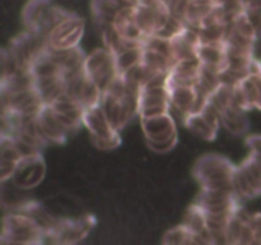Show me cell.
<instances>
[{
	"mask_svg": "<svg viewBox=\"0 0 261 245\" xmlns=\"http://www.w3.org/2000/svg\"><path fill=\"white\" fill-rule=\"evenodd\" d=\"M23 157L22 152L18 148L14 138L2 135L0 143V180L4 181L12 179L18 162Z\"/></svg>",
	"mask_w": 261,
	"mask_h": 245,
	"instance_id": "19",
	"label": "cell"
},
{
	"mask_svg": "<svg viewBox=\"0 0 261 245\" xmlns=\"http://www.w3.org/2000/svg\"><path fill=\"white\" fill-rule=\"evenodd\" d=\"M233 193L241 202L261 195V160L256 156L249 153L240 165H236Z\"/></svg>",
	"mask_w": 261,
	"mask_h": 245,
	"instance_id": "9",
	"label": "cell"
},
{
	"mask_svg": "<svg viewBox=\"0 0 261 245\" xmlns=\"http://www.w3.org/2000/svg\"><path fill=\"white\" fill-rule=\"evenodd\" d=\"M142 2H143V0H142Z\"/></svg>",
	"mask_w": 261,
	"mask_h": 245,
	"instance_id": "29",
	"label": "cell"
},
{
	"mask_svg": "<svg viewBox=\"0 0 261 245\" xmlns=\"http://www.w3.org/2000/svg\"><path fill=\"white\" fill-rule=\"evenodd\" d=\"M236 165L218 153H206L195 162L193 176L201 189L233 190Z\"/></svg>",
	"mask_w": 261,
	"mask_h": 245,
	"instance_id": "1",
	"label": "cell"
},
{
	"mask_svg": "<svg viewBox=\"0 0 261 245\" xmlns=\"http://www.w3.org/2000/svg\"><path fill=\"white\" fill-rule=\"evenodd\" d=\"M46 165L41 152H33L20 158L10 180L20 189H31L43 180Z\"/></svg>",
	"mask_w": 261,
	"mask_h": 245,
	"instance_id": "12",
	"label": "cell"
},
{
	"mask_svg": "<svg viewBox=\"0 0 261 245\" xmlns=\"http://www.w3.org/2000/svg\"><path fill=\"white\" fill-rule=\"evenodd\" d=\"M168 91H170V111L175 112L181 120L185 119L186 115L190 112L200 111L206 101L199 97L196 87L173 86L168 87Z\"/></svg>",
	"mask_w": 261,
	"mask_h": 245,
	"instance_id": "15",
	"label": "cell"
},
{
	"mask_svg": "<svg viewBox=\"0 0 261 245\" xmlns=\"http://www.w3.org/2000/svg\"><path fill=\"white\" fill-rule=\"evenodd\" d=\"M162 242L165 245H193L204 244L203 240L194 234L185 225H178L168 230L162 237Z\"/></svg>",
	"mask_w": 261,
	"mask_h": 245,
	"instance_id": "26",
	"label": "cell"
},
{
	"mask_svg": "<svg viewBox=\"0 0 261 245\" xmlns=\"http://www.w3.org/2000/svg\"><path fill=\"white\" fill-rule=\"evenodd\" d=\"M198 59L206 68L223 71L227 64L226 41L217 43H201L198 47Z\"/></svg>",
	"mask_w": 261,
	"mask_h": 245,
	"instance_id": "20",
	"label": "cell"
},
{
	"mask_svg": "<svg viewBox=\"0 0 261 245\" xmlns=\"http://www.w3.org/2000/svg\"><path fill=\"white\" fill-rule=\"evenodd\" d=\"M84 73L101 88L102 92L107 91L115 79L120 76L116 64V55L114 51L103 47L96 48L84 60Z\"/></svg>",
	"mask_w": 261,
	"mask_h": 245,
	"instance_id": "6",
	"label": "cell"
},
{
	"mask_svg": "<svg viewBox=\"0 0 261 245\" xmlns=\"http://www.w3.org/2000/svg\"><path fill=\"white\" fill-rule=\"evenodd\" d=\"M184 125L190 130L193 134L198 135L201 139L205 140H214L217 138L218 129L211 124L205 117L203 116L200 111L190 112L186 115L185 119L182 120Z\"/></svg>",
	"mask_w": 261,
	"mask_h": 245,
	"instance_id": "25",
	"label": "cell"
},
{
	"mask_svg": "<svg viewBox=\"0 0 261 245\" xmlns=\"http://www.w3.org/2000/svg\"><path fill=\"white\" fill-rule=\"evenodd\" d=\"M46 232L30 214L18 209L9 212L3 218L0 242L15 245L45 244Z\"/></svg>",
	"mask_w": 261,
	"mask_h": 245,
	"instance_id": "2",
	"label": "cell"
},
{
	"mask_svg": "<svg viewBox=\"0 0 261 245\" xmlns=\"http://www.w3.org/2000/svg\"><path fill=\"white\" fill-rule=\"evenodd\" d=\"M116 55V64L119 73L122 74L124 71L129 70L133 66L138 65L142 61L143 46H133V47L122 48Z\"/></svg>",
	"mask_w": 261,
	"mask_h": 245,
	"instance_id": "27",
	"label": "cell"
},
{
	"mask_svg": "<svg viewBox=\"0 0 261 245\" xmlns=\"http://www.w3.org/2000/svg\"><path fill=\"white\" fill-rule=\"evenodd\" d=\"M168 74H158L142 87L139 93V116L152 117L171 112Z\"/></svg>",
	"mask_w": 261,
	"mask_h": 245,
	"instance_id": "7",
	"label": "cell"
},
{
	"mask_svg": "<svg viewBox=\"0 0 261 245\" xmlns=\"http://www.w3.org/2000/svg\"><path fill=\"white\" fill-rule=\"evenodd\" d=\"M140 124L148 145L154 152H170L177 143V127L171 112L152 117H140Z\"/></svg>",
	"mask_w": 261,
	"mask_h": 245,
	"instance_id": "4",
	"label": "cell"
},
{
	"mask_svg": "<svg viewBox=\"0 0 261 245\" xmlns=\"http://www.w3.org/2000/svg\"><path fill=\"white\" fill-rule=\"evenodd\" d=\"M96 225L92 214H84L76 218L55 219L53 227L46 232V241L50 244H78L88 236Z\"/></svg>",
	"mask_w": 261,
	"mask_h": 245,
	"instance_id": "8",
	"label": "cell"
},
{
	"mask_svg": "<svg viewBox=\"0 0 261 245\" xmlns=\"http://www.w3.org/2000/svg\"><path fill=\"white\" fill-rule=\"evenodd\" d=\"M73 14L53 3V0H28L22 10L24 30L47 37L58 23Z\"/></svg>",
	"mask_w": 261,
	"mask_h": 245,
	"instance_id": "3",
	"label": "cell"
},
{
	"mask_svg": "<svg viewBox=\"0 0 261 245\" xmlns=\"http://www.w3.org/2000/svg\"><path fill=\"white\" fill-rule=\"evenodd\" d=\"M36 121H37L38 130H40L41 135L46 143L61 144L73 133L61 121V119L56 115L51 105H43L42 109L36 116Z\"/></svg>",
	"mask_w": 261,
	"mask_h": 245,
	"instance_id": "14",
	"label": "cell"
},
{
	"mask_svg": "<svg viewBox=\"0 0 261 245\" xmlns=\"http://www.w3.org/2000/svg\"><path fill=\"white\" fill-rule=\"evenodd\" d=\"M51 105V107L54 109V111L56 112L59 117L61 119V121L71 130V132H75L79 128L83 125V116H84V109L81 104H79L76 100H74L73 97H70L69 94L64 93L63 96L59 97L56 101H54Z\"/></svg>",
	"mask_w": 261,
	"mask_h": 245,
	"instance_id": "16",
	"label": "cell"
},
{
	"mask_svg": "<svg viewBox=\"0 0 261 245\" xmlns=\"http://www.w3.org/2000/svg\"><path fill=\"white\" fill-rule=\"evenodd\" d=\"M83 125L91 135L92 143L101 150H115L121 144V135L107 119L101 104L86 109Z\"/></svg>",
	"mask_w": 261,
	"mask_h": 245,
	"instance_id": "5",
	"label": "cell"
},
{
	"mask_svg": "<svg viewBox=\"0 0 261 245\" xmlns=\"http://www.w3.org/2000/svg\"><path fill=\"white\" fill-rule=\"evenodd\" d=\"M201 63L199 59L176 61L167 76V87L188 86L196 87L200 76Z\"/></svg>",
	"mask_w": 261,
	"mask_h": 245,
	"instance_id": "18",
	"label": "cell"
},
{
	"mask_svg": "<svg viewBox=\"0 0 261 245\" xmlns=\"http://www.w3.org/2000/svg\"><path fill=\"white\" fill-rule=\"evenodd\" d=\"M246 145L251 155L261 160V134H251L246 137Z\"/></svg>",
	"mask_w": 261,
	"mask_h": 245,
	"instance_id": "28",
	"label": "cell"
},
{
	"mask_svg": "<svg viewBox=\"0 0 261 245\" xmlns=\"http://www.w3.org/2000/svg\"><path fill=\"white\" fill-rule=\"evenodd\" d=\"M195 203L199 204L206 214H231L242 206V202L237 198L233 190L209 189H201Z\"/></svg>",
	"mask_w": 261,
	"mask_h": 245,
	"instance_id": "13",
	"label": "cell"
},
{
	"mask_svg": "<svg viewBox=\"0 0 261 245\" xmlns=\"http://www.w3.org/2000/svg\"><path fill=\"white\" fill-rule=\"evenodd\" d=\"M84 28L86 24L83 18L73 13L50 31L46 37V42L48 47L54 50H69L78 47L84 35Z\"/></svg>",
	"mask_w": 261,
	"mask_h": 245,
	"instance_id": "11",
	"label": "cell"
},
{
	"mask_svg": "<svg viewBox=\"0 0 261 245\" xmlns=\"http://www.w3.org/2000/svg\"><path fill=\"white\" fill-rule=\"evenodd\" d=\"M200 45L198 30L186 27L171 40V51L173 60H189L198 58V47Z\"/></svg>",
	"mask_w": 261,
	"mask_h": 245,
	"instance_id": "17",
	"label": "cell"
},
{
	"mask_svg": "<svg viewBox=\"0 0 261 245\" xmlns=\"http://www.w3.org/2000/svg\"><path fill=\"white\" fill-rule=\"evenodd\" d=\"M122 9L119 0H92L91 13L94 22L99 28L111 24L117 13Z\"/></svg>",
	"mask_w": 261,
	"mask_h": 245,
	"instance_id": "24",
	"label": "cell"
},
{
	"mask_svg": "<svg viewBox=\"0 0 261 245\" xmlns=\"http://www.w3.org/2000/svg\"><path fill=\"white\" fill-rule=\"evenodd\" d=\"M182 224L188 226L194 234L198 235L203 240L204 244H213L212 235L208 230V216H206V212L199 204H196L195 202L186 211Z\"/></svg>",
	"mask_w": 261,
	"mask_h": 245,
	"instance_id": "21",
	"label": "cell"
},
{
	"mask_svg": "<svg viewBox=\"0 0 261 245\" xmlns=\"http://www.w3.org/2000/svg\"><path fill=\"white\" fill-rule=\"evenodd\" d=\"M218 7L216 0H189L182 19L189 27L199 30L204 20Z\"/></svg>",
	"mask_w": 261,
	"mask_h": 245,
	"instance_id": "22",
	"label": "cell"
},
{
	"mask_svg": "<svg viewBox=\"0 0 261 245\" xmlns=\"http://www.w3.org/2000/svg\"><path fill=\"white\" fill-rule=\"evenodd\" d=\"M221 125L234 135H244L249 130V119L246 110L236 106L232 102L221 110Z\"/></svg>",
	"mask_w": 261,
	"mask_h": 245,
	"instance_id": "23",
	"label": "cell"
},
{
	"mask_svg": "<svg viewBox=\"0 0 261 245\" xmlns=\"http://www.w3.org/2000/svg\"><path fill=\"white\" fill-rule=\"evenodd\" d=\"M172 15L166 0H143L134 8V18L145 37L157 35Z\"/></svg>",
	"mask_w": 261,
	"mask_h": 245,
	"instance_id": "10",
	"label": "cell"
}]
</instances>
